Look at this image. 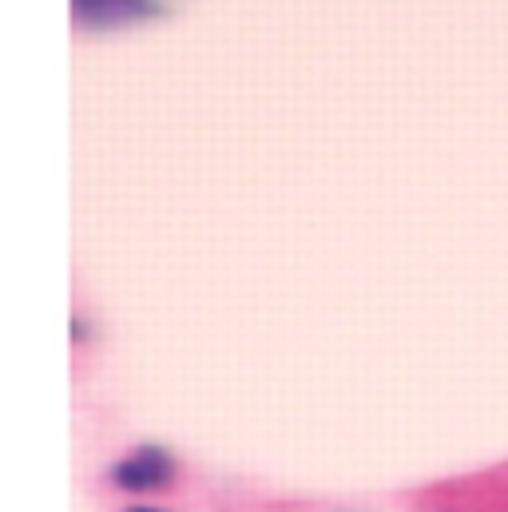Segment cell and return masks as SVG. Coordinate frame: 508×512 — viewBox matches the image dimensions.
<instances>
[{"label":"cell","instance_id":"1","mask_svg":"<svg viewBox=\"0 0 508 512\" xmlns=\"http://www.w3.org/2000/svg\"><path fill=\"white\" fill-rule=\"evenodd\" d=\"M171 477H175V465H171V457H167L163 449H139V453L124 457V461L112 469V481H116V489H124V493H151V489H163Z\"/></svg>","mask_w":508,"mask_h":512},{"label":"cell","instance_id":"2","mask_svg":"<svg viewBox=\"0 0 508 512\" xmlns=\"http://www.w3.org/2000/svg\"><path fill=\"white\" fill-rule=\"evenodd\" d=\"M72 12L84 28H124L143 16H155V0H72Z\"/></svg>","mask_w":508,"mask_h":512},{"label":"cell","instance_id":"3","mask_svg":"<svg viewBox=\"0 0 508 512\" xmlns=\"http://www.w3.org/2000/svg\"><path fill=\"white\" fill-rule=\"evenodd\" d=\"M131 512H159V509H131Z\"/></svg>","mask_w":508,"mask_h":512}]
</instances>
